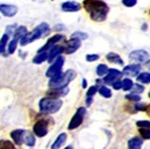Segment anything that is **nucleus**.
Here are the masks:
<instances>
[{"instance_id":"nucleus-1","label":"nucleus","mask_w":150,"mask_h":149,"mask_svg":"<svg viewBox=\"0 0 150 149\" xmlns=\"http://www.w3.org/2000/svg\"><path fill=\"white\" fill-rule=\"evenodd\" d=\"M82 6L95 22H103L107 18L109 6L104 0H84Z\"/></svg>"},{"instance_id":"nucleus-2","label":"nucleus","mask_w":150,"mask_h":149,"mask_svg":"<svg viewBox=\"0 0 150 149\" xmlns=\"http://www.w3.org/2000/svg\"><path fill=\"white\" fill-rule=\"evenodd\" d=\"M50 33V24H48L47 22H41L40 24L37 25L32 32H28V35L21 39L19 44H20L21 46H26V45L34 42L36 40H39V39H41V38L45 37V36H47Z\"/></svg>"},{"instance_id":"nucleus-3","label":"nucleus","mask_w":150,"mask_h":149,"mask_svg":"<svg viewBox=\"0 0 150 149\" xmlns=\"http://www.w3.org/2000/svg\"><path fill=\"white\" fill-rule=\"evenodd\" d=\"M63 105V101L61 99H56V98H50V97H44L39 101L38 106H39V110L42 114H53L58 112L61 109V107Z\"/></svg>"},{"instance_id":"nucleus-4","label":"nucleus","mask_w":150,"mask_h":149,"mask_svg":"<svg viewBox=\"0 0 150 149\" xmlns=\"http://www.w3.org/2000/svg\"><path fill=\"white\" fill-rule=\"evenodd\" d=\"M76 77H77V72L74 70H65L56 78L50 79L48 87L50 88H64V87H67L68 84L76 79Z\"/></svg>"},{"instance_id":"nucleus-5","label":"nucleus","mask_w":150,"mask_h":149,"mask_svg":"<svg viewBox=\"0 0 150 149\" xmlns=\"http://www.w3.org/2000/svg\"><path fill=\"white\" fill-rule=\"evenodd\" d=\"M64 63H65V59L62 56L58 57L53 63H50V66L45 72V76L47 78H50V79H53V78H56L57 76L62 74L63 72L62 68Z\"/></svg>"},{"instance_id":"nucleus-6","label":"nucleus","mask_w":150,"mask_h":149,"mask_svg":"<svg viewBox=\"0 0 150 149\" xmlns=\"http://www.w3.org/2000/svg\"><path fill=\"white\" fill-rule=\"evenodd\" d=\"M86 112H87V110H86L85 107H79V108L76 110V112L74 114L73 117H71V119H70L69 123H68L67 129L68 130L77 129L78 127L83 123V121H84Z\"/></svg>"},{"instance_id":"nucleus-7","label":"nucleus","mask_w":150,"mask_h":149,"mask_svg":"<svg viewBox=\"0 0 150 149\" xmlns=\"http://www.w3.org/2000/svg\"><path fill=\"white\" fill-rule=\"evenodd\" d=\"M33 132L37 138H44L48 133V121L44 118L39 119L33 126Z\"/></svg>"},{"instance_id":"nucleus-8","label":"nucleus","mask_w":150,"mask_h":149,"mask_svg":"<svg viewBox=\"0 0 150 149\" xmlns=\"http://www.w3.org/2000/svg\"><path fill=\"white\" fill-rule=\"evenodd\" d=\"M65 41V36L62 34H56V35L52 36L50 38H48V40L45 42L44 45L39 48L37 50V53H43V52H48L50 48H53L54 46H56L57 44H59L60 42H64Z\"/></svg>"},{"instance_id":"nucleus-9","label":"nucleus","mask_w":150,"mask_h":149,"mask_svg":"<svg viewBox=\"0 0 150 149\" xmlns=\"http://www.w3.org/2000/svg\"><path fill=\"white\" fill-rule=\"evenodd\" d=\"M149 53L146 52L144 50H132L128 55L130 61L137 63V64H141V63H146L149 60Z\"/></svg>"},{"instance_id":"nucleus-10","label":"nucleus","mask_w":150,"mask_h":149,"mask_svg":"<svg viewBox=\"0 0 150 149\" xmlns=\"http://www.w3.org/2000/svg\"><path fill=\"white\" fill-rule=\"evenodd\" d=\"M82 45V41L76 38H70L69 40H65L64 41V53L67 55H71L74 53L77 52Z\"/></svg>"},{"instance_id":"nucleus-11","label":"nucleus","mask_w":150,"mask_h":149,"mask_svg":"<svg viewBox=\"0 0 150 149\" xmlns=\"http://www.w3.org/2000/svg\"><path fill=\"white\" fill-rule=\"evenodd\" d=\"M122 76H123L122 72H120L119 70H117V68H110V70H108L107 74L103 77V83L112 85L115 81L120 80V78L122 77Z\"/></svg>"},{"instance_id":"nucleus-12","label":"nucleus","mask_w":150,"mask_h":149,"mask_svg":"<svg viewBox=\"0 0 150 149\" xmlns=\"http://www.w3.org/2000/svg\"><path fill=\"white\" fill-rule=\"evenodd\" d=\"M18 13L17 5L10 4V3H0V14L3 15L4 17L12 18L16 16Z\"/></svg>"},{"instance_id":"nucleus-13","label":"nucleus","mask_w":150,"mask_h":149,"mask_svg":"<svg viewBox=\"0 0 150 149\" xmlns=\"http://www.w3.org/2000/svg\"><path fill=\"white\" fill-rule=\"evenodd\" d=\"M141 68H142V66L140 64H137V63L135 64H129L123 68L122 74L126 77H137L140 74Z\"/></svg>"},{"instance_id":"nucleus-14","label":"nucleus","mask_w":150,"mask_h":149,"mask_svg":"<svg viewBox=\"0 0 150 149\" xmlns=\"http://www.w3.org/2000/svg\"><path fill=\"white\" fill-rule=\"evenodd\" d=\"M81 3L77 1H65L61 4V10L66 13H76L81 10Z\"/></svg>"},{"instance_id":"nucleus-15","label":"nucleus","mask_w":150,"mask_h":149,"mask_svg":"<svg viewBox=\"0 0 150 149\" xmlns=\"http://www.w3.org/2000/svg\"><path fill=\"white\" fill-rule=\"evenodd\" d=\"M22 143L28 147H34L36 145V136L30 130L23 129L22 131Z\"/></svg>"},{"instance_id":"nucleus-16","label":"nucleus","mask_w":150,"mask_h":149,"mask_svg":"<svg viewBox=\"0 0 150 149\" xmlns=\"http://www.w3.org/2000/svg\"><path fill=\"white\" fill-rule=\"evenodd\" d=\"M62 53H64V47H63L62 45L57 44L56 46H54L53 48H50V50H48L47 62L48 63H53L58 57H60Z\"/></svg>"},{"instance_id":"nucleus-17","label":"nucleus","mask_w":150,"mask_h":149,"mask_svg":"<svg viewBox=\"0 0 150 149\" xmlns=\"http://www.w3.org/2000/svg\"><path fill=\"white\" fill-rule=\"evenodd\" d=\"M69 92V88L67 87H64V88H50L47 92H46V96L50 98H56V99H60L61 97H64L68 94Z\"/></svg>"},{"instance_id":"nucleus-18","label":"nucleus","mask_w":150,"mask_h":149,"mask_svg":"<svg viewBox=\"0 0 150 149\" xmlns=\"http://www.w3.org/2000/svg\"><path fill=\"white\" fill-rule=\"evenodd\" d=\"M67 140V133L66 132H61L58 134V137L54 141V143L50 145V149H60L63 145L65 144V142Z\"/></svg>"},{"instance_id":"nucleus-19","label":"nucleus","mask_w":150,"mask_h":149,"mask_svg":"<svg viewBox=\"0 0 150 149\" xmlns=\"http://www.w3.org/2000/svg\"><path fill=\"white\" fill-rule=\"evenodd\" d=\"M22 131L23 129H14L11 131L10 137L12 139V141L15 143V145L17 146H21L23 144L22 143Z\"/></svg>"},{"instance_id":"nucleus-20","label":"nucleus","mask_w":150,"mask_h":149,"mask_svg":"<svg viewBox=\"0 0 150 149\" xmlns=\"http://www.w3.org/2000/svg\"><path fill=\"white\" fill-rule=\"evenodd\" d=\"M143 146V139L140 137H133L128 140L127 147L128 149H141Z\"/></svg>"},{"instance_id":"nucleus-21","label":"nucleus","mask_w":150,"mask_h":149,"mask_svg":"<svg viewBox=\"0 0 150 149\" xmlns=\"http://www.w3.org/2000/svg\"><path fill=\"white\" fill-rule=\"evenodd\" d=\"M106 59H107L108 62L112 63V64H118L121 65V66L124 65V60L117 53H108L107 55H106Z\"/></svg>"},{"instance_id":"nucleus-22","label":"nucleus","mask_w":150,"mask_h":149,"mask_svg":"<svg viewBox=\"0 0 150 149\" xmlns=\"http://www.w3.org/2000/svg\"><path fill=\"white\" fill-rule=\"evenodd\" d=\"M28 31L26 26H24V25H19V26H17L15 32H14L13 38H15V39H18L19 41H21V39H22L23 37H25V36L28 35Z\"/></svg>"},{"instance_id":"nucleus-23","label":"nucleus","mask_w":150,"mask_h":149,"mask_svg":"<svg viewBox=\"0 0 150 149\" xmlns=\"http://www.w3.org/2000/svg\"><path fill=\"white\" fill-rule=\"evenodd\" d=\"M10 35H8V34H3L2 37H1V39H0V54L3 56H5L6 54H5V50H6V48H8V42H10Z\"/></svg>"},{"instance_id":"nucleus-24","label":"nucleus","mask_w":150,"mask_h":149,"mask_svg":"<svg viewBox=\"0 0 150 149\" xmlns=\"http://www.w3.org/2000/svg\"><path fill=\"white\" fill-rule=\"evenodd\" d=\"M48 59V52L37 53V55L33 58V63L34 64H42L43 62L47 61Z\"/></svg>"},{"instance_id":"nucleus-25","label":"nucleus","mask_w":150,"mask_h":149,"mask_svg":"<svg viewBox=\"0 0 150 149\" xmlns=\"http://www.w3.org/2000/svg\"><path fill=\"white\" fill-rule=\"evenodd\" d=\"M137 82L140 84H149L150 83V72H143L135 77Z\"/></svg>"},{"instance_id":"nucleus-26","label":"nucleus","mask_w":150,"mask_h":149,"mask_svg":"<svg viewBox=\"0 0 150 149\" xmlns=\"http://www.w3.org/2000/svg\"><path fill=\"white\" fill-rule=\"evenodd\" d=\"M19 43H20V41L18 39H15V38H12V40H10V42L8 44V48H6L8 55H13L16 52Z\"/></svg>"},{"instance_id":"nucleus-27","label":"nucleus","mask_w":150,"mask_h":149,"mask_svg":"<svg viewBox=\"0 0 150 149\" xmlns=\"http://www.w3.org/2000/svg\"><path fill=\"white\" fill-rule=\"evenodd\" d=\"M99 92L100 96H102L103 98H106V99H109L112 96V92H111L110 88H108L106 85H103V86L99 87V92Z\"/></svg>"},{"instance_id":"nucleus-28","label":"nucleus","mask_w":150,"mask_h":149,"mask_svg":"<svg viewBox=\"0 0 150 149\" xmlns=\"http://www.w3.org/2000/svg\"><path fill=\"white\" fill-rule=\"evenodd\" d=\"M108 70H109V68L107 67V65L103 64V63L99 64L97 66V68H96V72H97V74L99 77H104V76H106Z\"/></svg>"},{"instance_id":"nucleus-29","label":"nucleus","mask_w":150,"mask_h":149,"mask_svg":"<svg viewBox=\"0 0 150 149\" xmlns=\"http://www.w3.org/2000/svg\"><path fill=\"white\" fill-rule=\"evenodd\" d=\"M122 89L124 90V92H128V90H131L132 89L133 85H134V83H133V81L131 79H129V78H125V79H123L122 81Z\"/></svg>"},{"instance_id":"nucleus-30","label":"nucleus","mask_w":150,"mask_h":149,"mask_svg":"<svg viewBox=\"0 0 150 149\" xmlns=\"http://www.w3.org/2000/svg\"><path fill=\"white\" fill-rule=\"evenodd\" d=\"M0 149H16L15 143L10 140H0Z\"/></svg>"},{"instance_id":"nucleus-31","label":"nucleus","mask_w":150,"mask_h":149,"mask_svg":"<svg viewBox=\"0 0 150 149\" xmlns=\"http://www.w3.org/2000/svg\"><path fill=\"white\" fill-rule=\"evenodd\" d=\"M70 38H76V39H79L81 41H84L88 38V35L84 32H75L70 35Z\"/></svg>"},{"instance_id":"nucleus-32","label":"nucleus","mask_w":150,"mask_h":149,"mask_svg":"<svg viewBox=\"0 0 150 149\" xmlns=\"http://www.w3.org/2000/svg\"><path fill=\"white\" fill-rule=\"evenodd\" d=\"M125 99L128 100V101H131V102H141V98L140 94H132V92H130L129 94H126L125 96Z\"/></svg>"},{"instance_id":"nucleus-33","label":"nucleus","mask_w":150,"mask_h":149,"mask_svg":"<svg viewBox=\"0 0 150 149\" xmlns=\"http://www.w3.org/2000/svg\"><path fill=\"white\" fill-rule=\"evenodd\" d=\"M141 137L143 140H150V127L148 128H139Z\"/></svg>"},{"instance_id":"nucleus-34","label":"nucleus","mask_w":150,"mask_h":149,"mask_svg":"<svg viewBox=\"0 0 150 149\" xmlns=\"http://www.w3.org/2000/svg\"><path fill=\"white\" fill-rule=\"evenodd\" d=\"M144 90H145V87L143 86L142 84H140V83H134L132 89H131V92H132V94H142Z\"/></svg>"},{"instance_id":"nucleus-35","label":"nucleus","mask_w":150,"mask_h":149,"mask_svg":"<svg viewBox=\"0 0 150 149\" xmlns=\"http://www.w3.org/2000/svg\"><path fill=\"white\" fill-rule=\"evenodd\" d=\"M99 92V87L97 85H93V86H89V88L86 92V97H93L97 92Z\"/></svg>"},{"instance_id":"nucleus-36","label":"nucleus","mask_w":150,"mask_h":149,"mask_svg":"<svg viewBox=\"0 0 150 149\" xmlns=\"http://www.w3.org/2000/svg\"><path fill=\"white\" fill-rule=\"evenodd\" d=\"M85 59L87 62H95V61H98L100 59V56L97 54H88V55H86Z\"/></svg>"},{"instance_id":"nucleus-37","label":"nucleus","mask_w":150,"mask_h":149,"mask_svg":"<svg viewBox=\"0 0 150 149\" xmlns=\"http://www.w3.org/2000/svg\"><path fill=\"white\" fill-rule=\"evenodd\" d=\"M123 5H125L126 8H132L134 5H137L138 0H122Z\"/></svg>"},{"instance_id":"nucleus-38","label":"nucleus","mask_w":150,"mask_h":149,"mask_svg":"<svg viewBox=\"0 0 150 149\" xmlns=\"http://www.w3.org/2000/svg\"><path fill=\"white\" fill-rule=\"evenodd\" d=\"M137 126L139 128H148L150 127V122L149 121H146V120H143V121H137Z\"/></svg>"},{"instance_id":"nucleus-39","label":"nucleus","mask_w":150,"mask_h":149,"mask_svg":"<svg viewBox=\"0 0 150 149\" xmlns=\"http://www.w3.org/2000/svg\"><path fill=\"white\" fill-rule=\"evenodd\" d=\"M16 28H17V25H16V24L8 25V26H6V28H5V34H8V35H10V36H13V35H14V32H15Z\"/></svg>"},{"instance_id":"nucleus-40","label":"nucleus","mask_w":150,"mask_h":149,"mask_svg":"<svg viewBox=\"0 0 150 149\" xmlns=\"http://www.w3.org/2000/svg\"><path fill=\"white\" fill-rule=\"evenodd\" d=\"M134 108H135V111H146V108H147V105L144 104V103H137L134 105Z\"/></svg>"},{"instance_id":"nucleus-41","label":"nucleus","mask_w":150,"mask_h":149,"mask_svg":"<svg viewBox=\"0 0 150 149\" xmlns=\"http://www.w3.org/2000/svg\"><path fill=\"white\" fill-rule=\"evenodd\" d=\"M122 81L121 80H118V81H115V83L112 84V87H113V89H115V90H120V89H122Z\"/></svg>"},{"instance_id":"nucleus-42","label":"nucleus","mask_w":150,"mask_h":149,"mask_svg":"<svg viewBox=\"0 0 150 149\" xmlns=\"http://www.w3.org/2000/svg\"><path fill=\"white\" fill-rule=\"evenodd\" d=\"M54 30L55 31H57V32H60V31H63V30H65V26L63 24H56L55 25V28H54Z\"/></svg>"},{"instance_id":"nucleus-43","label":"nucleus","mask_w":150,"mask_h":149,"mask_svg":"<svg viewBox=\"0 0 150 149\" xmlns=\"http://www.w3.org/2000/svg\"><path fill=\"white\" fill-rule=\"evenodd\" d=\"M93 97H87V98H86V101H85L86 106H90V105L93 104Z\"/></svg>"},{"instance_id":"nucleus-44","label":"nucleus","mask_w":150,"mask_h":149,"mask_svg":"<svg viewBox=\"0 0 150 149\" xmlns=\"http://www.w3.org/2000/svg\"><path fill=\"white\" fill-rule=\"evenodd\" d=\"M82 87L83 88H86V87H87V80H86L85 78L82 79Z\"/></svg>"},{"instance_id":"nucleus-45","label":"nucleus","mask_w":150,"mask_h":149,"mask_svg":"<svg viewBox=\"0 0 150 149\" xmlns=\"http://www.w3.org/2000/svg\"><path fill=\"white\" fill-rule=\"evenodd\" d=\"M146 112H147V114L150 117V104L147 105V108H146Z\"/></svg>"},{"instance_id":"nucleus-46","label":"nucleus","mask_w":150,"mask_h":149,"mask_svg":"<svg viewBox=\"0 0 150 149\" xmlns=\"http://www.w3.org/2000/svg\"><path fill=\"white\" fill-rule=\"evenodd\" d=\"M142 30H143V31H146V30H147V24H146V23H144V24H143Z\"/></svg>"},{"instance_id":"nucleus-47","label":"nucleus","mask_w":150,"mask_h":149,"mask_svg":"<svg viewBox=\"0 0 150 149\" xmlns=\"http://www.w3.org/2000/svg\"><path fill=\"white\" fill-rule=\"evenodd\" d=\"M63 149H74V147H73V145H68V146L64 147Z\"/></svg>"},{"instance_id":"nucleus-48","label":"nucleus","mask_w":150,"mask_h":149,"mask_svg":"<svg viewBox=\"0 0 150 149\" xmlns=\"http://www.w3.org/2000/svg\"><path fill=\"white\" fill-rule=\"evenodd\" d=\"M146 64H147V67H149V68H150V59L148 60L147 62H146Z\"/></svg>"},{"instance_id":"nucleus-49","label":"nucleus","mask_w":150,"mask_h":149,"mask_svg":"<svg viewBox=\"0 0 150 149\" xmlns=\"http://www.w3.org/2000/svg\"><path fill=\"white\" fill-rule=\"evenodd\" d=\"M148 97L150 98V90H149V92H148Z\"/></svg>"},{"instance_id":"nucleus-50","label":"nucleus","mask_w":150,"mask_h":149,"mask_svg":"<svg viewBox=\"0 0 150 149\" xmlns=\"http://www.w3.org/2000/svg\"><path fill=\"white\" fill-rule=\"evenodd\" d=\"M149 14H150V11H149Z\"/></svg>"},{"instance_id":"nucleus-51","label":"nucleus","mask_w":150,"mask_h":149,"mask_svg":"<svg viewBox=\"0 0 150 149\" xmlns=\"http://www.w3.org/2000/svg\"><path fill=\"white\" fill-rule=\"evenodd\" d=\"M104 1H105V0H104Z\"/></svg>"}]
</instances>
